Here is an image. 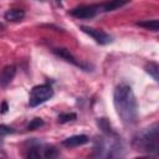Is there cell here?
<instances>
[{"label": "cell", "mask_w": 159, "mask_h": 159, "mask_svg": "<svg viewBox=\"0 0 159 159\" xmlns=\"http://www.w3.org/2000/svg\"><path fill=\"white\" fill-rule=\"evenodd\" d=\"M88 142V137L84 135V134H77V135H72V137H68L67 139H65L62 142V144L67 148H75V147H80V145H83Z\"/></svg>", "instance_id": "8"}, {"label": "cell", "mask_w": 159, "mask_h": 159, "mask_svg": "<svg viewBox=\"0 0 159 159\" xmlns=\"http://www.w3.org/2000/svg\"><path fill=\"white\" fill-rule=\"evenodd\" d=\"M1 30H4V25L0 22V31H1Z\"/></svg>", "instance_id": "21"}, {"label": "cell", "mask_w": 159, "mask_h": 159, "mask_svg": "<svg viewBox=\"0 0 159 159\" xmlns=\"http://www.w3.org/2000/svg\"><path fill=\"white\" fill-rule=\"evenodd\" d=\"M84 34L89 35L96 42L101 43V45H107V43H111L112 42V36L108 35L107 32H104L103 30H99V29H93V27H89V26H81L80 27Z\"/></svg>", "instance_id": "4"}, {"label": "cell", "mask_w": 159, "mask_h": 159, "mask_svg": "<svg viewBox=\"0 0 159 159\" xmlns=\"http://www.w3.org/2000/svg\"><path fill=\"white\" fill-rule=\"evenodd\" d=\"M53 52H55L56 56L63 58L65 61H67V62H70V63H72V65H75V66H77V67H81V68H83V70H87V67H86L82 62H80V61H78V60L70 52V50H67V48H62V47H61V48H55Z\"/></svg>", "instance_id": "6"}, {"label": "cell", "mask_w": 159, "mask_h": 159, "mask_svg": "<svg viewBox=\"0 0 159 159\" xmlns=\"http://www.w3.org/2000/svg\"><path fill=\"white\" fill-rule=\"evenodd\" d=\"M127 2H123V1H111V2H106L103 4V10L104 11H113L120 6H124Z\"/></svg>", "instance_id": "14"}, {"label": "cell", "mask_w": 159, "mask_h": 159, "mask_svg": "<svg viewBox=\"0 0 159 159\" xmlns=\"http://www.w3.org/2000/svg\"><path fill=\"white\" fill-rule=\"evenodd\" d=\"M27 159H42L40 150L37 148H35V147L30 148L29 152H27Z\"/></svg>", "instance_id": "18"}, {"label": "cell", "mask_w": 159, "mask_h": 159, "mask_svg": "<svg viewBox=\"0 0 159 159\" xmlns=\"http://www.w3.org/2000/svg\"><path fill=\"white\" fill-rule=\"evenodd\" d=\"M133 144L139 150H145L148 153L158 152V125L153 124L152 127L140 132L133 140Z\"/></svg>", "instance_id": "2"}, {"label": "cell", "mask_w": 159, "mask_h": 159, "mask_svg": "<svg viewBox=\"0 0 159 159\" xmlns=\"http://www.w3.org/2000/svg\"><path fill=\"white\" fill-rule=\"evenodd\" d=\"M58 155V152L55 147L50 145V147H46L45 149V159H56Z\"/></svg>", "instance_id": "15"}, {"label": "cell", "mask_w": 159, "mask_h": 159, "mask_svg": "<svg viewBox=\"0 0 159 159\" xmlns=\"http://www.w3.org/2000/svg\"><path fill=\"white\" fill-rule=\"evenodd\" d=\"M70 14L77 19H92L97 14V7L92 5H80L71 9Z\"/></svg>", "instance_id": "5"}, {"label": "cell", "mask_w": 159, "mask_h": 159, "mask_svg": "<svg viewBox=\"0 0 159 159\" xmlns=\"http://www.w3.org/2000/svg\"><path fill=\"white\" fill-rule=\"evenodd\" d=\"M97 125L99 127V129L104 134H107V135H113L114 134V130L112 128V124H111V122L107 118H98L97 119Z\"/></svg>", "instance_id": "10"}, {"label": "cell", "mask_w": 159, "mask_h": 159, "mask_svg": "<svg viewBox=\"0 0 159 159\" xmlns=\"http://www.w3.org/2000/svg\"><path fill=\"white\" fill-rule=\"evenodd\" d=\"M145 72L149 73L154 81H159V66L155 62H149L145 65Z\"/></svg>", "instance_id": "12"}, {"label": "cell", "mask_w": 159, "mask_h": 159, "mask_svg": "<svg viewBox=\"0 0 159 159\" xmlns=\"http://www.w3.org/2000/svg\"><path fill=\"white\" fill-rule=\"evenodd\" d=\"M41 125H43V120H42L41 118H34V119L29 123L27 129H29V130H35V129L40 128Z\"/></svg>", "instance_id": "17"}, {"label": "cell", "mask_w": 159, "mask_h": 159, "mask_svg": "<svg viewBox=\"0 0 159 159\" xmlns=\"http://www.w3.org/2000/svg\"><path fill=\"white\" fill-rule=\"evenodd\" d=\"M137 25L140 26V27H144V29H147V30H150V31H158V30H159V21H158L157 19L138 21Z\"/></svg>", "instance_id": "11"}, {"label": "cell", "mask_w": 159, "mask_h": 159, "mask_svg": "<svg viewBox=\"0 0 159 159\" xmlns=\"http://www.w3.org/2000/svg\"><path fill=\"white\" fill-rule=\"evenodd\" d=\"M24 16H25V11L22 9H9L4 15L5 20L11 21V22L21 21L24 19Z\"/></svg>", "instance_id": "9"}, {"label": "cell", "mask_w": 159, "mask_h": 159, "mask_svg": "<svg viewBox=\"0 0 159 159\" xmlns=\"http://www.w3.org/2000/svg\"><path fill=\"white\" fill-rule=\"evenodd\" d=\"M77 118V116L75 113H62L58 116V122L60 123H67V122H72Z\"/></svg>", "instance_id": "16"}, {"label": "cell", "mask_w": 159, "mask_h": 159, "mask_svg": "<svg viewBox=\"0 0 159 159\" xmlns=\"http://www.w3.org/2000/svg\"><path fill=\"white\" fill-rule=\"evenodd\" d=\"M15 73H16V67L14 65L5 66L0 71V86L1 87H6L12 81V78L15 77Z\"/></svg>", "instance_id": "7"}, {"label": "cell", "mask_w": 159, "mask_h": 159, "mask_svg": "<svg viewBox=\"0 0 159 159\" xmlns=\"http://www.w3.org/2000/svg\"><path fill=\"white\" fill-rule=\"evenodd\" d=\"M53 96V89L50 84H39L35 86L30 92L29 104L30 107H36L41 103H45Z\"/></svg>", "instance_id": "3"}, {"label": "cell", "mask_w": 159, "mask_h": 159, "mask_svg": "<svg viewBox=\"0 0 159 159\" xmlns=\"http://www.w3.org/2000/svg\"><path fill=\"white\" fill-rule=\"evenodd\" d=\"M7 109H9V107H7V103L6 102H2L1 104H0V113H6L7 112Z\"/></svg>", "instance_id": "20"}, {"label": "cell", "mask_w": 159, "mask_h": 159, "mask_svg": "<svg viewBox=\"0 0 159 159\" xmlns=\"http://www.w3.org/2000/svg\"><path fill=\"white\" fill-rule=\"evenodd\" d=\"M120 158H122V147L119 145V143H116L109 149L107 159H120Z\"/></svg>", "instance_id": "13"}, {"label": "cell", "mask_w": 159, "mask_h": 159, "mask_svg": "<svg viewBox=\"0 0 159 159\" xmlns=\"http://www.w3.org/2000/svg\"><path fill=\"white\" fill-rule=\"evenodd\" d=\"M113 102L117 114L124 124H133L138 116V104L135 96L128 84H119L113 93Z\"/></svg>", "instance_id": "1"}, {"label": "cell", "mask_w": 159, "mask_h": 159, "mask_svg": "<svg viewBox=\"0 0 159 159\" xmlns=\"http://www.w3.org/2000/svg\"><path fill=\"white\" fill-rule=\"evenodd\" d=\"M15 130L11 128V127H9V125H5V124H1L0 125V138H2V137H6V135H9V134H12Z\"/></svg>", "instance_id": "19"}]
</instances>
